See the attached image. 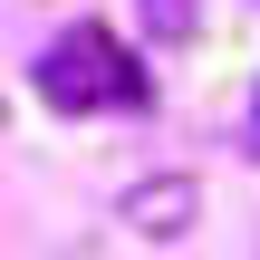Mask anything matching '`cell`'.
<instances>
[{
    "mask_svg": "<svg viewBox=\"0 0 260 260\" xmlns=\"http://www.w3.org/2000/svg\"><path fill=\"white\" fill-rule=\"evenodd\" d=\"M135 19H145L154 48H183V39L203 29V0H135Z\"/></svg>",
    "mask_w": 260,
    "mask_h": 260,
    "instance_id": "cell-3",
    "label": "cell"
},
{
    "mask_svg": "<svg viewBox=\"0 0 260 260\" xmlns=\"http://www.w3.org/2000/svg\"><path fill=\"white\" fill-rule=\"evenodd\" d=\"M125 232H145V241H183L193 232V212H203V183L193 174H145V183H125Z\"/></svg>",
    "mask_w": 260,
    "mask_h": 260,
    "instance_id": "cell-2",
    "label": "cell"
},
{
    "mask_svg": "<svg viewBox=\"0 0 260 260\" xmlns=\"http://www.w3.org/2000/svg\"><path fill=\"white\" fill-rule=\"evenodd\" d=\"M39 96L58 106V116H96V106H145V68L96 29V19H77V29H58L48 48H39Z\"/></svg>",
    "mask_w": 260,
    "mask_h": 260,
    "instance_id": "cell-1",
    "label": "cell"
}]
</instances>
